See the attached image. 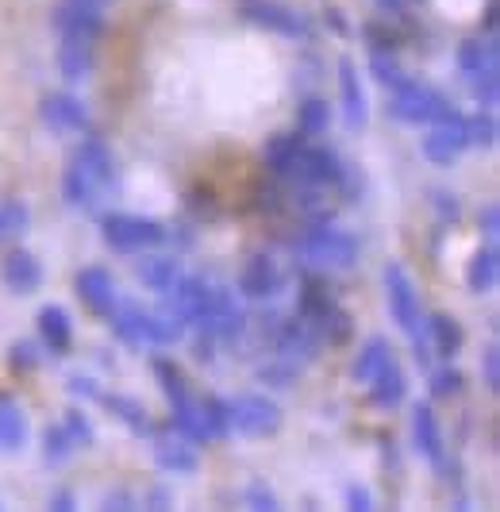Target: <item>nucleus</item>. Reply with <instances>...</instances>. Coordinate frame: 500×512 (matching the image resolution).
I'll return each instance as SVG.
<instances>
[{
    "instance_id": "4468645a",
    "label": "nucleus",
    "mask_w": 500,
    "mask_h": 512,
    "mask_svg": "<svg viewBox=\"0 0 500 512\" xmlns=\"http://www.w3.org/2000/svg\"><path fill=\"white\" fill-rule=\"evenodd\" d=\"M208 297H212V282H208V278H200V274H181V278L174 282V289H170V293H162L166 308L185 320V328H193L200 316H204Z\"/></svg>"
},
{
    "instance_id": "2f4dec72",
    "label": "nucleus",
    "mask_w": 500,
    "mask_h": 512,
    "mask_svg": "<svg viewBox=\"0 0 500 512\" xmlns=\"http://www.w3.org/2000/svg\"><path fill=\"white\" fill-rule=\"evenodd\" d=\"M135 274H139V282L147 285V289H154V293H170L185 270H181L177 255H147L135 266Z\"/></svg>"
},
{
    "instance_id": "3c124183",
    "label": "nucleus",
    "mask_w": 500,
    "mask_h": 512,
    "mask_svg": "<svg viewBox=\"0 0 500 512\" xmlns=\"http://www.w3.org/2000/svg\"><path fill=\"white\" fill-rule=\"evenodd\" d=\"M66 389H70V397H85V401H93V397H100V389L93 378H81V374H74L70 382H66Z\"/></svg>"
},
{
    "instance_id": "f257e3e1",
    "label": "nucleus",
    "mask_w": 500,
    "mask_h": 512,
    "mask_svg": "<svg viewBox=\"0 0 500 512\" xmlns=\"http://www.w3.org/2000/svg\"><path fill=\"white\" fill-rule=\"evenodd\" d=\"M116 154L112 147L100 139V135H85L74 147L70 162H66V174H62V201L70 208H97V201L116 189Z\"/></svg>"
},
{
    "instance_id": "58836bf2",
    "label": "nucleus",
    "mask_w": 500,
    "mask_h": 512,
    "mask_svg": "<svg viewBox=\"0 0 500 512\" xmlns=\"http://www.w3.org/2000/svg\"><path fill=\"white\" fill-rule=\"evenodd\" d=\"M427 389H431V397H435V401H450V397H458V393H462V374L447 362V366H439V370H431V374H427Z\"/></svg>"
},
{
    "instance_id": "6e6d98bb",
    "label": "nucleus",
    "mask_w": 500,
    "mask_h": 512,
    "mask_svg": "<svg viewBox=\"0 0 500 512\" xmlns=\"http://www.w3.org/2000/svg\"><path fill=\"white\" fill-rule=\"evenodd\" d=\"M374 4L385 12V16H404V12H408L416 0H374Z\"/></svg>"
},
{
    "instance_id": "393cba45",
    "label": "nucleus",
    "mask_w": 500,
    "mask_h": 512,
    "mask_svg": "<svg viewBox=\"0 0 500 512\" xmlns=\"http://www.w3.org/2000/svg\"><path fill=\"white\" fill-rule=\"evenodd\" d=\"M154 462L166 474H193L197 470V443L181 436H154Z\"/></svg>"
},
{
    "instance_id": "aec40b11",
    "label": "nucleus",
    "mask_w": 500,
    "mask_h": 512,
    "mask_svg": "<svg viewBox=\"0 0 500 512\" xmlns=\"http://www.w3.org/2000/svg\"><path fill=\"white\" fill-rule=\"evenodd\" d=\"M35 324H39V339H43V351L47 355H66L70 351V343H74V320H70L66 308L43 305L39 316H35Z\"/></svg>"
},
{
    "instance_id": "79ce46f5",
    "label": "nucleus",
    "mask_w": 500,
    "mask_h": 512,
    "mask_svg": "<svg viewBox=\"0 0 500 512\" xmlns=\"http://www.w3.org/2000/svg\"><path fill=\"white\" fill-rule=\"evenodd\" d=\"M362 35H366V43L377 47V51H400V43H404V35H400L397 27H389V20L385 24H366Z\"/></svg>"
},
{
    "instance_id": "c85d7f7f",
    "label": "nucleus",
    "mask_w": 500,
    "mask_h": 512,
    "mask_svg": "<svg viewBox=\"0 0 500 512\" xmlns=\"http://www.w3.org/2000/svg\"><path fill=\"white\" fill-rule=\"evenodd\" d=\"M497 278H500V255L493 243H485L481 251H474L470 266H466V289L474 297H485V293L497 289Z\"/></svg>"
},
{
    "instance_id": "c9c22d12",
    "label": "nucleus",
    "mask_w": 500,
    "mask_h": 512,
    "mask_svg": "<svg viewBox=\"0 0 500 512\" xmlns=\"http://www.w3.org/2000/svg\"><path fill=\"white\" fill-rule=\"evenodd\" d=\"M370 74H374L389 93L397 89L400 81H408V77H412L404 66H400L397 51H377V47H370Z\"/></svg>"
},
{
    "instance_id": "bb28decb",
    "label": "nucleus",
    "mask_w": 500,
    "mask_h": 512,
    "mask_svg": "<svg viewBox=\"0 0 500 512\" xmlns=\"http://www.w3.org/2000/svg\"><path fill=\"white\" fill-rule=\"evenodd\" d=\"M366 389H370V401H374L377 409H397L400 401L408 397V378H404V370L393 359L385 370H377L374 378L366 382Z\"/></svg>"
},
{
    "instance_id": "f704fd0d",
    "label": "nucleus",
    "mask_w": 500,
    "mask_h": 512,
    "mask_svg": "<svg viewBox=\"0 0 500 512\" xmlns=\"http://www.w3.org/2000/svg\"><path fill=\"white\" fill-rule=\"evenodd\" d=\"M77 455V443L74 436L66 432V424L58 420V424H50L47 432H43V459L50 466H62V462H70Z\"/></svg>"
},
{
    "instance_id": "37998d69",
    "label": "nucleus",
    "mask_w": 500,
    "mask_h": 512,
    "mask_svg": "<svg viewBox=\"0 0 500 512\" xmlns=\"http://www.w3.org/2000/svg\"><path fill=\"white\" fill-rule=\"evenodd\" d=\"M62 424H66V432L74 436L77 451H81V447H89V443L97 439V432H93V424H89V416H85V409H70L66 416H62Z\"/></svg>"
},
{
    "instance_id": "09e8293b",
    "label": "nucleus",
    "mask_w": 500,
    "mask_h": 512,
    "mask_svg": "<svg viewBox=\"0 0 500 512\" xmlns=\"http://www.w3.org/2000/svg\"><path fill=\"white\" fill-rule=\"evenodd\" d=\"M477 228L485 231V239L493 243L500 235V208L497 205H481V212H477Z\"/></svg>"
},
{
    "instance_id": "de8ad7c7",
    "label": "nucleus",
    "mask_w": 500,
    "mask_h": 512,
    "mask_svg": "<svg viewBox=\"0 0 500 512\" xmlns=\"http://www.w3.org/2000/svg\"><path fill=\"white\" fill-rule=\"evenodd\" d=\"M481 374H485V389H489V393H497V389H500V351H497V343H489V347L481 351Z\"/></svg>"
},
{
    "instance_id": "9b49d317",
    "label": "nucleus",
    "mask_w": 500,
    "mask_h": 512,
    "mask_svg": "<svg viewBox=\"0 0 500 512\" xmlns=\"http://www.w3.org/2000/svg\"><path fill=\"white\" fill-rule=\"evenodd\" d=\"M50 24L62 39H93L104 35V4L97 0H58L50 8Z\"/></svg>"
},
{
    "instance_id": "a211bd4d",
    "label": "nucleus",
    "mask_w": 500,
    "mask_h": 512,
    "mask_svg": "<svg viewBox=\"0 0 500 512\" xmlns=\"http://www.w3.org/2000/svg\"><path fill=\"white\" fill-rule=\"evenodd\" d=\"M0 282L8 285L16 297H27L43 285V262L31 255V251H8L4 262H0Z\"/></svg>"
},
{
    "instance_id": "5701e85b",
    "label": "nucleus",
    "mask_w": 500,
    "mask_h": 512,
    "mask_svg": "<svg viewBox=\"0 0 500 512\" xmlns=\"http://www.w3.org/2000/svg\"><path fill=\"white\" fill-rule=\"evenodd\" d=\"M454 62H458V74L466 77H477L485 74V70H500V51H497V39H489V35H477V39H466V43H458V54H454Z\"/></svg>"
},
{
    "instance_id": "603ef678",
    "label": "nucleus",
    "mask_w": 500,
    "mask_h": 512,
    "mask_svg": "<svg viewBox=\"0 0 500 512\" xmlns=\"http://www.w3.org/2000/svg\"><path fill=\"white\" fill-rule=\"evenodd\" d=\"M497 0H485V16H481V35H489V39H497Z\"/></svg>"
},
{
    "instance_id": "9d476101",
    "label": "nucleus",
    "mask_w": 500,
    "mask_h": 512,
    "mask_svg": "<svg viewBox=\"0 0 500 512\" xmlns=\"http://www.w3.org/2000/svg\"><path fill=\"white\" fill-rule=\"evenodd\" d=\"M227 409H231V432L239 436H274L281 428V409L266 393H239L235 401H227Z\"/></svg>"
},
{
    "instance_id": "423d86ee",
    "label": "nucleus",
    "mask_w": 500,
    "mask_h": 512,
    "mask_svg": "<svg viewBox=\"0 0 500 512\" xmlns=\"http://www.w3.org/2000/svg\"><path fill=\"white\" fill-rule=\"evenodd\" d=\"M347 178V162L339 158V151H331L324 143H304L297 154V162H293V170H289V178L293 185H312V189H339V181Z\"/></svg>"
},
{
    "instance_id": "a19ab883",
    "label": "nucleus",
    "mask_w": 500,
    "mask_h": 512,
    "mask_svg": "<svg viewBox=\"0 0 500 512\" xmlns=\"http://www.w3.org/2000/svg\"><path fill=\"white\" fill-rule=\"evenodd\" d=\"M470 93L481 108H497L500 97V70H485V74L470 77Z\"/></svg>"
},
{
    "instance_id": "4c0bfd02",
    "label": "nucleus",
    "mask_w": 500,
    "mask_h": 512,
    "mask_svg": "<svg viewBox=\"0 0 500 512\" xmlns=\"http://www.w3.org/2000/svg\"><path fill=\"white\" fill-rule=\"evenodd\" d=\"M27 224H31V212L24 201H0V243L24 235Z\"/></svg>"
},
{
    "instance_id": "c03bdc74",
    "label": "nucleus",
    "mask_w": 500,
    "mask_h": 512,
    "mask_svg": "<svg viewBox=\"0 0 500 512\" xmlns=\"http://www.w3.org/2000/svg\"><path fill=\"white\" fill-rule=\"evenodd\" d=\"M39 351H43V347H35L31 339H16V343L8 347V362H12V370H35V366L43 362Z\"/></svg>"
},
{
    "instance_id": "ddd939ff",
    "label": "nucleus",
    "mask_w": 500,
    "mask_h": 512,
    "mask_svg": "<svg viewBox=\"0 0 500 512\" xmlns=\"http://www.w3.org/2000/svg\"><path fill=\"white\" fill-rule=\"evenodd\" d=\"M39 120L54 135H85L89 131V108L74 93H50L39 101Z\"/></svg>"
},
{
    "instance_id": "6e6552de",
    "label": "nucleus",
    "mask_w": 500,
    "mask_h": 512,
    "mask_svg": "<svg viewBox=\"0 0 500 512\" xmlns=\"http://www.w3.org/2000/svg\"><path fill=\"white\" fill-rule=\"evenodd\" d=\"M200 335L216 339V343H235L239 335L247 332V312L235 301V293L227 285H212V297H208V308L193 324Z\"/></svg>"
},
{
    "instance_id": "a18cd8bd",
    "label": "nucleus",
    "mask_w": 500,
    "mask_h": 512,
    "mask_svg": "<svg viewBox=\"0 0 500 512\" xmlns=\"http://www.w3.org/2000/svg\"><path fill=\"white\" fill-rule=\"evenodd\" d=\"M243 501H247L250 509H258V512H274L281 509V501H277V493L266 482H250L247 489H243Z\"/></svg>"
},
{
    "instance_id": "dca6fc26",
    "label": "nucleus",
    "mask_w": 500,
    "mask_h": 512,
    "mask_svg": "<svg viewBox=\"0 0 500 512\" xmlns=\"http://www.w3.org/2000/svg\"><path fill=\"white\" fill-rule=\"evenodd\" d=\"M285 289V274L270 255H254L239 274V297L247 301H274Z\"/></svg>"
},
{
    "instance_id": "7ed1b4c3",
    "label": "nucleus",
    "mask_w": 500,
    "mask_h": 512,
    "mask_svg": "<svg viewBox=\"0 0 500 512\" xmlns=\"http://www.w3.org/2000/svg\"><path fill=\"white\" fill-rule=\"evenodd\" d=\"M454 112V104L443 89H435V85H427L420 77H408V81H400L397 89H393V97H389V116L400 120V124H435V120H443Z\"/></svg>"
},
{
    "instance_id": "20e7f679",
    "label": "nucleus",
    "mask_w": 500,
    "mask_h": 512,
    "mask_svg": "<svg viewBox=\"0 0 500 512\" xmlns=\"http://www.w3.org/2000/svg\"><path fill=\"white\" fill-rule=\"evenodd\" d=\"M100 231H104V243L120 255H143L170 239V228L162 220L139 216V212H108L100 220Z\"/></svg>"
},
{
    "instance_id": "f3484780",
    "label": "nucleus",
    "mask_w": 500,
    "mask_h": 512,
    "mask_svg": "<svg viewBox=\"0 0 500 512\" xmlns=\"http://www.w3.org/2000/svg\"><path fill=\"white\" fill-rule=\"evenodd\" d=\"M77 297L85 301L89 312H97V316H108L112 308L120 305V289H116L112 274L104 266H85L77 274Z\"/></svg>"
},
{
    "instance_id": "412c9836",
    "label": "nucleus",
    "mask_w": 500,
    "mask_h": 512,
    "mask_svg": "<svg viewBox=\"0 0 500 512\" xmlns=\"http://www.w3.org/2000/svg\"><path fill=\"white\" fill-rule=\"evenodd\" d=\"M112 324V335L127 343V347H147V320H150V308L135 305V301H120L104 316Z\"/></svg>"
},
{
    "instance_id": "e433bc0d",
    "label": "nucleus",
    "mask_w": 500,
    "mask_h": 512,
    "mask_svg": "<svg viewBox=\"0 0 500 512\" xmlns=\"http://www.w3.org/2000/svg\"><path fill=\"white\" fill-rule=\"evenodd\" d=\"M466 128H470V147H497V116L493 108H477L474 116H466Z\"/></svg>"
},
{
    "instance_id": "4d7b16f0",
    "label": "nucleus",
    "mask_w": 500,
    "mask_h": 512,
    "mask_svg": "<svg viewBox=\"0 0 500 512\" xmlns=\"http://www.w3.org/2000/svg\"><path fill=\"white\" fill-rule=\"evenodd\" d=\"M97 4H108V0H97Z\"/></svg>"
},
{
    "instance_id": "2eb2a0df",
    "label": "nucleus",
    "mask_w": 500,
    "mask_h": 512,
    "mask_svg": "<svg viewBox=\"0 0 500 512\" xmlns=\"http://www.w3.org/2000/svg\"><path fill=\"white\" fill-rule=\"evenodd\" d=\"M339 104H343L347 128L362 131L370 124V97H366V85H362L354 58H339Z\"/></svg>"
},
{
    "instance_id": "c756f323",
    "label": "nucleus",
    "mask_w": 500,
    "mask_h": 512,
    "mask_svg": "<svg viewBox=\"0 0 500 512\" xmlns=\"http://www.w3.org/2000/svg\"><path fill=\"white\" fill-rule=\"evenodd\" d=\"M150 370H154V382H158V389L166 393L170 409H177V405H189V401H193L189 378H185V370H181L174 359H166V355H154Z\"/></svg>"
},
{
    "instance_id": "473e14b6",
    "label": "nucleus",
    "mask_w": 500,
    "mask_h": 512,
    "mask_svg": "<svg viewBox=\"0 0 500 512\" xmlns=\"http://www.w3.org/2000/svg\"><path fill=\"white\" fill-rule=\"evenodd\" d=\"M331 128V104L324 97H304L297 104V131L308 139H320Z\"/></svg>"
},
{
    "instance_id": "7c9ffc66",
    "label": "nucleus",
    "mask_w": 500,
    "mask_h": 512,
    "mask_svg": "<svg viewBox=\"0 0 500 512\" xmlns=\"http://www.w3.org/2000/svg\"><path fill=\"white\" fill-rule=\"evenodd\" d=\"M393 362V343L385 339V335H370L362 347H358V355H354V366H350V374H354V382H370L377 370H385Z\"/></svg>"
},
{
    "instance_id": "1a4fd4ad",
    "label": "nucleus",
    "mask_w": 500,
    "mask_h": 512,
    "mask_svg": "<svg viewBox=\"0 0 500 512\" xmlns=\"http://www.w3.org/2000/svg\"><path fill=\"white\" fill-rule=\"evenodd\" d=\"M420 151H424V158L427 162H435V166H454L462 154L470 151L466 116L454 108L450 116L435 120V124H427V135H424V143H420Z\"/></svg>"
},
{
    "instance_id": "39448f33",
    "label": "nucleus",
    "mask_w": 500,
    "mask_h": 512,
    "mask_svg": "<svg viewBox=\"0 0 500 512\" xmlns=\"http://www.w3.org/2000/svg\"><path fill=\"white\" fill-rule=\"evenodd\" d=\"M385 305H389V316L400 332L408 339L424 335V308H420V293H416V282L408 278V270L400 262H389L385 266Z\"/></svg>"
},
{
    "instance_id": "0eeeda50",
    "label": "nucleus",
    "mask_w": 500,
    "mask_h": 512,
    "mask_svg": "<svg viewBox=\"0 0 500 512\" xmlns=\"http://www.w3.org/2000/svg\"><path fill=\"white\" fill-rule=\"evenodd\" d=\"M239 16L247 24L262 27L270 35H281V39H293V43H304L312 35V27L304 20V12H297L293 4H281V0H239Z\"/></svg>"
},
{
    "instance_id": "6ab92c4d",
    "label": "nucleus",
    "mask_w": 500,
    "mask_h": 512,
    "mask_svg": "<svg viewBox=\"0 0 500 512\" xmlns=\"http://www.w3.org/2000/svg\"><path fill=\"white\" fill-rule=\"evenodd\" d=\"M424 335H427V343H431V355H439L443 362L458 359V351H462V343H466L462 324H458L450 312H431V316H424Z\"/></svg>"
},
{
    "instance_id": "a878e982",
    "label": "nucleus",
    "mask_w": 500,
    "mask_h": 512,
    "mask_svg": "<svg viewBox=\"0 0 500 512\" xmlns=\"http://www.w3.org/2000/svg\"><path fill=\"white\" fill-rule=\"evenodd\" d=\"M97 401L124 424L127 432H135V436H154V424H150V412L143 401H135V397H127V393H100Z\"/></svg>"
},
{
    "instance_id": "49530a36",
    "label": "nucleus",
    "mask_w": 500,
    "mask_h": 512,
    "mask_svg": "<svg viewBox=\"0 0 500 512\" xmlns=\"http://www.w3.org/2000/svg\"><path fill=\"white\" fill-rule=\"evenodd\" d=\"M431 205H435V216H439L443 224H458L462 205H458V197H454V193H447V189H431Z\"/></svg>"
},
{
    "instance_id": "f8f14e48",
    "label": "nucleus",
    "mask_w": 500,
    "mask_h": 512,
    "mask_svg": "<svg viewBox=\"0 0 500 512\" xmlns=\"http://www.w3.org/2000/svg\"><path fill=\"white\" fill-rule=\"evenodd\" d=\"M412 443H416V455H420L431 470L447 474V439H443V424H439V416H435V409H431L427 401L412 405Z\"/></svg>"
},
{
    "instance_id": "b1692460",
    "label": "nucleus",
    "mask_w": 500,
    "mask_h": 512,
    "mask_svg": "<svg viewBox=\"0 0 500 512\" xmlns=\"http://www.w3.org/2000/svg\"><path fill=\"white\" fill-rule=\"evenodd\" d=\"M97 66V43L93 39H62L58 47V74L66 77L70 85L85 81Z\"/></svg>"
},
{
    "instance_id": "864d4df0",
    "label": "nucleus",
    "mask_w": 500,
    "mask_h": 512,
    "mask_svg": "<svg viewBox=\"0 0 500 512\" xmlns=\"http://www.w3.org/2000/svg\"><path fill=\"white\" fill-rule=\"evenodd\" d=\"M104 509H143V505H139V497H131V493H108V497H104Z\"/></svg>"
},
{
    "instance_id": "ea45409f",
    "label": "nucleus",
    "mask_w": 500,
    "mask_h": 512,
    "mask_svg": "<svg viewBox=\"0 0 500 512\" xmlns=\"http://www.w3.org/2000/svg\"><path fill=\"white\" fill-rule=\"evenodd\" d=\"M258 382L274 385V389H289V385L297 382V362L289 359H270L266 366H258Z\"/></svg>"
},
{
    "instance_id": "f03ea898",
    "label": "nucleus",
    "mask_w": 500,
    "mask_h": 512,
    "mask_svg": "<svg viewBox=\"0 0 500 512\" xmlns=\"http://www.w3.org/2000/svg\"><path fill=\"white\" fill-rule=\"evenodd\" d=\"M293 255H300L316 270H350L358 262V239L335 228L331 220H316L293 239Z\"/></svg>"
},
{
    "instance_id": "5fc2aeb1",
    "label": "nucleus",
    "mask_w": 500,
    "mask_h": 512,
    "mask_svg": "<svg viewBox=\"0 0 500 512\" xmlns=\"http://www.w3.org/2000/svg\"><path fill=\"white\" fill-rule=\"evenodd\" d=\"M47 505H50V509H58V512H70V509H74V493H70V489H54Z\"/></svg>"
},
{
    "instance_id": "4be33fe9",
    "label": "nucleus",
    "mask_w": 500,
    "mask_h": 512,
    "mask_svg": "<svg viewBox=\"0 0 500 512\" xmlns=\"http://www.w3.org/2000/svg\"><path fill=\"white\" fill-rule=\"evenodd\" d=\"M308 143V135H300L297 128L293 131H277L266 139V147H262V162H266V170L274 174V178H289V170H293V162H297L300 147Z\"/></svg>"
},
{
    "instance_id": "8fccbe9b",
    "label": "nucleus",
    "mask_w": 500,
    "mask_h": 512,
    "mask_svg": "<svg viewBox=\"0 0 500 512\" xmlns=\"http://www.w3.org/2000/svg\"><path fill=\"white\" fill-rule=\"evenodd\" d=\"M343 501H347V509H354V512H370V509H374V493H370L366 486H347Z\"/></svg>"
},
{
    "instance_id": "72a5a7b5",
    "label": "nucleus",
    "mask_w": 500,
    "mask_h": 512,
    "mask_svg": "<svg viewBox=\"0 0 500 512\" xmlns=\"http://www.w3.org/2000/svg\"><path fill=\"white\" fill-rule=\"evenodd\" d=\"M197 409H200V420H204V436L208 439L231 436V409H227L224 397L208 393V397H200L197 401Z\"/></svg>"
},
{
    "instance_id": "cd10ccee",
    "label": "nucleus",
    "mask_w": 500,
    "mask_h": 512,
    "mask_svg": "<svg viewBox=\"0 0 500 512\" xmlns=\"http://www.w3.org/2000/svg\"><path fill=\"white\" fill-rule=\"evenodd\" d=\"M27 443V416L16 397L0 393V455H16Z\"/></svg>"
}]
</instances>
